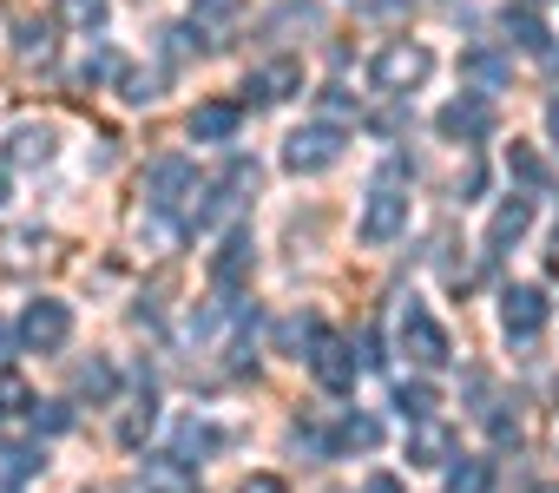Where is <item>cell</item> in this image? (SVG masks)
Returning <instances> with one entry per match:
<instances>
[{"instance_id":"74e56055","label":"cell","mask_w":559,"mask_h":493,"mask_svg":"<svg viewBox=\"0 0 559 493\" xmlns=\"http://www.w3.org/2000/svg\"><path fill=\"white\" fill-rule=\"evenodd\" d=\"M21 342V329H8V323H0V369H8V349Z\"/></svg>"},{"instance_id":"44dd1931","label":"cell","mask_w":559,"mask_h":493,"mask_svg":"<svg viewBox=\"0 0 559 493\" xmlns=\"http://www.w3.org/2000/svg\"><path fill=\"white\" fill-rule=\"evenodd\" d=\"M395 408H402L408 421H435L441 395H435V382H402V388H395Z\"/></svg>"},{"instance_id":"9c48e42d","label":"cell","mask_w":559,"mask_h":493,"mask_svg":"<svg viewBox=\"0 0 559 493\" xmlns=\"http://www.w3.org/2000/svg\"><path fill=\"white\" fill-rule=\"evenodd\" d=\"M500 329H507L513 342L539 336V329H546V290H539V284H513V290L500 297Z\"/></svg>"},{"instance_id":"2e32d148","label":"cell","mask_w":559,"mask_h":493,"mask_svg":"<svg viewBox=\"0 0 559 493\" xmlns=\"http://www.w3.org/2000/svg\"><path fill=\"white\" fill-rule=\"evenodd\" d=\"M461 80L480 86V93H493V86L513 80V60H507L500 47H474V53H461Z\"/></svg>"},{"instance_id":"d6a6232c","label":"cell","mask_w":559,"mask_h":493,"mask_svg":"<svg viewBox=\"0 0 559 493\" xmlns=\"http://www.w3.org/2000/svg\"><path fill=\"white\" fill-rule=\"evenodd\" d=\"M67 14H73L80 27H99V21H106V0H67Z\"/></svg>"},{"instance_id":"ba28073f","label":"cell","mask_w":559,"mask_h":493,"mask_svg":"<svg viewBox=\"0 0 559 493\" xmlns=\"http://www.w3.org/2000/svg\"><path fill=\"white\" fill-rule=\"evenodd\" d=\"M250 270H257V243H250V230H230L217 251H211V284L230 297V290L250 284Z\"/></svg>"},{"instance_id":"d4e9b609","label":"cell","mask_w":559,"mask_h":493,"mask_svg":"<svg viewBox=\"0 0 559 493\" xmlns=\"http://www.w3.org/2000/svg\"><path fill=\"white\" fill-rule=\"evenodd\" d=\"M217 447H224V428H217V421H185V428H178V454H185V460H191V454H217Z\"/></svg>"},{"instance_id":"6da1fadb","label":"cell","mask_w":559,"mask_h":493,"mask_svg":"<svg viewBox=\"0 0 559 493\" xmlns=\"http://www.w3.org/2000/svg\"><path fill=\"white\" fill-rule=\"evenodd\" d=\"M428 73H435V53H428L421 40H389V47L369 60V80H376V93H415Z\"/></svg>"},{"instance_id":"f35d334b","label":"cell","mask_w":559,"mask_h":493,"mask_svg":"<svg viewBox=\"0 0 559 493\" xmlns=\"http://www.w3.org/2000/svg\"><path fill=\"white\" fill-rule=\"evenodd\" d=\"M402 0H362V14H395Z\"/></svg>"},{"instance_id":"1f68e13d","label":"cell","mask_w":559,"mask_h":493,"mask_svg":"<svg viewBox=\"0 0 559 493\" xmlns=\"http://www.w3.org/2000/svg\"><path fill=\"white\" fill-rule=\"evenodd\" d=\"M126 99H132V106L158 99V73H126Z\"/></svg>"},{"instance_id":"7c38bea8","label":"cell","mask_w":559,"mask_h":493,"mask_svg":"<svg viewBox=\"0 0 559 493\" xmlns=\"http://www.w3.org/2000/svg\"><path fill=\"white\" fill-rule=\"evenodd\" d=\"M526 230H533V197H520V191L500 197V211L487 217V257H500L507 243H520Z\"/></svg>"},{"instance_id":"8fae6325","label":"cell","mask_w":559,"mask_h":493,"mask_svg":"<svg viewBox=\"0 0 559 493\" xmlns=\"http://www.w3.org/2000/svg\"><path fill=\"white\" fill-rule=\"evenodd\" d=\"M454 428L448 421H408V467H448L454 460Z\"/></svg>"},{"instance_id":"ffe728a7","label":"cell","mask_w":559,"mask_h":493,"mask_svg":"<svg viewBox=\"0 0 559 493\" xmlns=\"http://www.w3.org/2000/svg\"><path fill=\"white\" fill-rule=\"evenodd\" d=\"M507 40L526 47V53H546V21L526 8V0H520V8H507Z\"/></svg>"},{"instance_id":"836d02e7","label":"cell","mask_w":559,"mask_h":493,"mask_svg":"<svg viewBox=\"0 0 559 493\" xmlns=\"http://www.w3.org/2000/svg\"><path fill=\"white\" fill-rule=\"evenodd\" d=\"M356 106V93H343V86H323V112L336 119V112H349Z\"/></svg>"},{"instance_id":"3957f363","label":"cell","mask_w":559,"mask_h":493,"mask_svg":"<svg viewBox=\"0 0 559 493\" xmlns=\"http://www.w3.org/2000/svg\"><path fill=\"white\" fill-rule=\"evenodd\" d=\"M402 230H408V191L389 184V178H376V191L362 204V243H395Z\"/></svg>"},{"instance_id":"30bf717a","label":"cell","mask_w":559,"mask_h":493,"mask_svg":"<svg viewBox=\"0 0 559 493\" xmlns=\"http://www.w3.org/2000/svg\"><path fill=\"white\" fill-rule=\"evenodd\" d=\"M290 93H304V67H297V60H270V67H257V73L243 80V99H250V106H284Z\"/></svg>"},{"instance_id":"52a82bcc","label":"cell","mask_w":559,"mask_h":493,"mask_svg":"<svg viewBox=\"0 0 559 493\" xmlns=\"http://www.w3.org/2000/svg\"><path fill=\"white\" fill-rule=\"evenodd\" d=\"M435 125H441V139H454V145H480V139L493 132V106H487L480 93H461V99H448V106L435 112Z\"/></svg>"},{"instance_id":"ac0fdd59","label":"cell","mask_w":559,"mask_h":493,"mask_svg":"<svg viewBox=\"0 0 559 493\" xmlns=\"http://www.w3.org/2000/svg\"><path fill=\"white\" fill-rule=\"evenodd\" d=\"M53 158V132L47 125H14L8 132V165H47Z\"/></svg>"},{"instance_id":"f546056e","label":"cell","mask_w":559,"mask_h":493,"mask_svg":"<svg viewBox=\"0 0 559 493\" xmlns=\"http://www.w3.org/2000/svg\"><path fill=\"white\" fill-rule=\"evenodd\" d=\"M198 47H204V34H198L191 21H185V27H165V60H191Z\"/></svg>"},{"instance_id":"484cf974","label":"cell","mask_w":559,"mask_h":493,"mask_svg":"<svg viewBox=\"0 0 559 493\" xmlns=\"http://www.w3.org/2000/svg\"><path fill=\"white\" fill-rule=\"evenodd\" d=\"M14 53H21V60H47V53H53V27H47V21H21V27H14Z\"/></svg>"},{"instance_id":"603a6c76","label":"cell","mask_w":559,"mask_h":493,"mask_svg":"<svg viewBox=\"0 0 559 493\" xmlns=\"http://www.w3.org/2000/svg\"><path fill=\"white\" fill-rule=\"evenodd\" d=\"M112 388H119V369H112L106 356L80 362V395H93V401H112Z\"/></svg>"},{"instance_id":"7bdbcfd3","label":"cell","mask_w":559,"mask_h":493,"mask_svg":"<svg viewBox=\"0 0 559 493\" xmlns=\"http://www.w3.org/2000/svg\"><path fill=\"white\" fill-rule=\"evenodd\" d=\"M552 270H559V243H552Z\"/></svg>"},{"instance_id":"277c9868","label":"cell","mask_w":559,"mask_h":493,"mask_svg":"<svg viewBox=\"0 0 559 493\" xmlns=\"http://www.w3.org/2000/svg\"><path fill=\"white\" fill-rule=\"evenodd\" d=\"M402 356L408 362H421V369H441V362H454V342H448V329L421 310V303H408L402 310Z\"/></svg>"},{"instance_id":"d6986e66","label":"cell","mask_w":559,"mask_h":493,"mask_svg":"<svg viewBox=\"0 0 559 493\" xmlns=\"http://www.w3.org/2000/svg\"><path fill=\"white\" fill-rule=\"evenodd\" d=\"M330 441H336V454H369V447H382V421L376 414H343Z\"/></svg>"},{"instance_id":"8d00e7d4","label":"cell","mask_w":559,"mask_h":493,"mask_svg":"<svg viewBox=\"0 0 559 493\" xmlns=\"http://www.w3.org/2000/svg\"><path fill=\"white\" fill-rule=\"evenodd\" d=\"M362 493H402V480H395V473H369Z\"/></svg>"},{"instance_id":"5b68a950","label":"cell","mask_w":559,"mask_h":493,"mask_svg":"<svg viewBox=\"0 0 559 493\" xmlns=\"http://www.w3.org/2000/svg\"><path fill=\"white\" fill-rule=\"evenodd\" d=\"M310 375H317L330 395H349V388H356V375H362V356H356L336 329H323V336L310 342Z\"/></svg>"},{"instance_id":"4dcf8cb0","label":"cell","mask_w":559,"mask_h":493,"mask_svg":"<svg viewBox=\"0 0 559 493\" xmlns=\"http://www.w3.org/2000/svg\"><path fill=\"white\" fill-rule=\"evenodd\" d=\"M34 428H40V434H67V428H73V408H67V401H40V408H34Z\"/></svg>"},{"instance_id":"d590c367","label":"cell","mask_w":559,"mask_h":493,"mask_svg":"<svg viewBox=\"0 0 559 493\" xmlns=\"http://www.w3.org/2000/svg\"><path fill=\"white\" fill-rule=\"evenodd\" d=\"M191 14H211V21H224V14H237V0H191Z\"/></svg>"},{"instance_id":"5bb4252c","label":"cell","mask_w":559,"mask_h":493,"mask_svg":"<svg viewBox=\"0 0 559 493\" xmlns=\"http://www.w3.org/2000/svg\"><path fill=\"white\" fill-rule=\"evenodd\" d=\"M198 480H191V460L185 454H145V467H139V493H191Z\"/></svg>"},{"instance_id":"8992f818","label":"cell","mask_w":559,"mask_h":493,"mask_svg":"<svg viewBox=\"0 0 559 493\" xmlns=\"http://www.w3.org/2000/svg\"><path fill=\"white\" fill-rule=\"evenodd\" d=\"M21 342H27V349H40V356L67 349V342H73V310H67L60 297L27 303V316H21Z\"/></svg>"},{"instance_id":"7402d4cb","label":"cell","mask_w":559,"mask_h":493,"mask_svg":"<svg viewBox=\"0 0 559 493\" xmlns=\"http://www.w3.org/2000/svg\"><path fill=\"white\" fill-rule=\"evenodd\" d=\"M448 493H493V460H454Z\"/></svg>"},{"instance_id":"7a4b0ae2","label":"cell","mask_w":559,"mask_h":493,"mask_svg":"<svg viewBox=\"0 0 559 493\" xmlns=\"http://www.w3.org/2000/svg\"><path fill=\"white\" fill-rule=\"evenodd\" d=\"M343 145H349V132H343L336 119H310V125H297V132L284 139V165H290V171H330V165L343 158Z\"/></svg>"},{"instance_id":"60d3db41","label":"cell","mask_w":559,"mask_h":493,"mask_svg":"<svg viewBox=\"0 0 559 493\" xmlns=\"http://www.w3.org/2000/svg\"><path fill=\"white\" fill-rule=\"evenodd\" d=\"M0 211H8V171H0Z\"/></svg>"},{"instance_id":"e0dca14e","label":"cell","mask_w":559,"mask_h":493,"mask_svg":"<svg viewBox=\"0 0 559 493\" xmlns=\"http://www.w3.org/2000/svg\"><path fill=\"white\" fill-rule=\"evenodd\" d=\"M507 178H513L520 191H552V165H546L526 139H513V145H507Z\"/></svg>"},{"instance_id":"4316f807","label":"cell","mask_w":559,"mask_h":493,"mask_svg":"<svg viewBox=\"0 0 559 493\" xmlns=\"http://www.w3.org/2000/svg\"><path fill=\"white\" fill-rule=\"evenodd\" d=\"M34 473H40V447H0V480L8 486H21Z\"/></svg>"},{"instance_id":"cb8c5ba5","label":"cell","mask_w":559,"mask_h":493,"mask_svg":"<svg viewBox=\"0 0 559 493\" xmlns=\"http://www.w3.org/2000/svg\"><path fill=\"white\" fill-rule=\"evenodd\" d=\"M152 421H158V395H152V388H145V395H139V401H132V414H126V421H119V441H126V447H139V441H145V434H152Z\"/></svg>"},{"instance_id":"f1b7e54d","label":"cell","mask_w":559,"mask_h":493,"mask_svg":"<svg viewBox=\"0 0 559 493\" xmlns=\"http://www.w3.org/2000/svg\"><path fill=\"white\" fill-rule=\"evenodd\" d=\"M21 408H40V401H34V388H27L21 375L0 369V414H21Z\"/></svg>"},{"instance_id":"b9f144b4","label":"cell","mask_w":559,"mask_h":493,"mask_svg":"<svg viewBox=\"0 0 559 493\" xmlns=\"http://www.w3.org/2000/svg\"><path fill=\"white\" fill-rule=\"evenodd\" d=\"M533 493H559V486H552V480H539V486H533Z\"/></svg>"},{"instance_id":"83f0119b","label":"cell","mask_w":559,"mask_h":493,"mask_svg":"<svg viewBox=\"0 0 559 493\" xmlns=\"http://www.w3.org/2000/svg\"><path fill=\"white\" fill-rule=\"evenodd\" d=\"M317 336H323L317 316H284V323H276V342H284V349H304V342H317Z\"/></svg>"},{"instance_id":"4fadbf2b","label":"cell","mask_w":559,"mask_h":493,"mask_svg":"<svg viewBox=\"0 0 559 493\" xmlns=\"http://www.w3.org/2000/svg\"><path fill=\"white\" fill-rule=\"evenodd\" d=\"M198 197V171H191V158H158L152 171H145V204H178V197Z\"/></svg>"},{"instance_id":"e575fe53","label":"cell","mask_w":559,"mask_h":493,"mask_svg":"<svg viewBox=\"0 0 559 493\" xmlns=\"http://www.w3.org/2000/svg\"><path fill=\"white\" fill-rule=\"evenodd\" d=\"M243 493H290V486L276 480V473H250V480H243Z\"/></svg>"},{"instance_id":"9a60e30c","label":"cell","mask_w":559,"mask_h":493,"mask_svg":"<svg viewBox=\"0 0 559 493\" xmlns=\"http://www.w3.org/2000/svg\"><path fill=\"white\" fill-rule=\"evenodd\" d=\"M237 125H243V106H230V99H211V106L191 112V139L198 145H230Z\"/></svg>"},{"instance_id":"ab89813d","label":"cell","mask_w":559,"mask_h":493,"mask_svg":"<svg viewBox=\"0 0 559 493\" xmlns=\"http://www.w3.org/2000/svg\"><path fill=\"white\" fill-rule=\"evenodd\" d=\"M546 132H552V139H559V93H552V99H546Z\"/></svg>"}]
</instances>
